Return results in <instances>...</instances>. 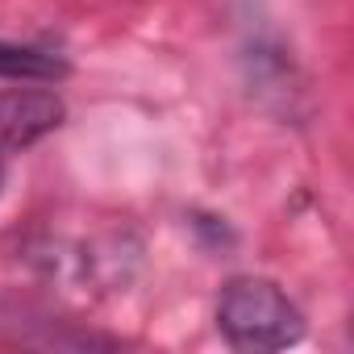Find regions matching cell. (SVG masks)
Returning a JSON list of instances; mask_svg holds the SVG:
<instances>
[{"mask_svg": "<svg viewBox=\"0 0 354 354\" xmlns=\"http://www.w3.org/2000/svg\"><path fill=\"white\" fill-rule=\"evenodd\" d=\"M67 75V63L34 50V46H13V42H0V80H21V84H46Z\"/></svg>", "mask_w": 354, "mask_h": 354, "instance_id": "obj_3", "label": "cell"}, {"mask_svg": "<svg viewBox=\"0 0 354 354\" xmlns=\"http://www.w3.org/2000/svg\"><path fill=\"white\" fill-rule=\"evenodd\" d=\"M217 325L238 350H283L304 333L300 308L279 292V283L259 275H242L221 288Z\"/></svg>", "mask_w": 354, "mask_h": 354, "instance_id": "obj_1", "label": "cell"}, {"mask_svg": "<svg viewBox=\"0 0 354 354\" xmlns=\"http://www.w3.org/2000/svg\"><path fill=\"white\" fill-rule=\"evenodd\" d=\"M0 180H5V171H0Z\"/></svg>", "mask_w": 354, "mask_h": 354, "instance_id": "obj_4", "label": "cell"}, {"mask_svg": "<svg viewBox=\"0 0 354 354\" xmlns=\"http://www.w3.org/2000/svg\"><path fill=\"white\" fill-rule=\"evenodd\" d=\"M63 121V104L50 92H5L0 96V150L38 142Z\"/></svg>", "mask_w": 354, "mask_h": 354, "instance_id": "obj_2", "label": "cell"}]
</instances>
